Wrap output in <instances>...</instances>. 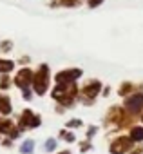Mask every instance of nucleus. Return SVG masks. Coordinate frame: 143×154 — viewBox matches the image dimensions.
<instances>
[{
  "label": "nucleus",
  "mask_w": 143,
  "mask_h": 154,
  "mask_svg": "<svg viewBox=\"0 0 143 154\" xmlns=\"http://www.w3.org/2000/svg\"><path fill=\"white\" fill-rule=\"evenodd\" d=\"M49 82H51L49 65H47V63H42V65L36 69L35 76H33V89H35V93H36L38 96L45 94L47 89H49Z\"/></svg>",
  "instance_id": "nucleus-1"
},
{
  "label": "nucleus",
  "mask_w": 143,
  "mask_h": 154,
  "mask_svg": "<svg viewBox=\"0 0 143 154\" xmlns=\"http://www.w3.org/2000/svg\"><path fill=\"white\" fill-rule=\"evenodd\" d=\"M76 91L78 89H76L75 82L73 84H56V87L53 91V98L62 102L63 105H69L71 102H73V98L76 96Z\"/></svg>",
  "instance_id": "nucleus-2"
},
{
  "label": "nucleus",
  "mask_w": 143,
  "mask_h": 154,
  "mask_svg": "<svg viewBox=\"0 0 143 154\" xmlns=\"http://www.w3.org/2000/svg\"><path fill=\"white\" fill-rule=\"evenodd\" d=\"M33 76H35V72H33L29 67H22V69L17 72V76L13 78V82H15L17 87H20V89L24 91V89H29V87L33 85Z\"/></svg>",
  "instance_id": "nucleus-3"
},
{
  "label": "nucleus",
  "mask_w": 143,
  "mask_h": 154,
  "mask_svg": "<svg viewBox=\"0 0 143 154\" xmlns=\"http://www.w3.org/2000/svg\"><path fill=\"white\" fill-rule=\"evenodd\" d=\"M82 76V71L80 69H63L60 72H56L54 80L56 84H73L75 80H78Z\"/></svg>",
  "instance_id": "nucleus-4"
},
{
  "label": "nucleus",
  "mask_w": 143,
  "mask_h": 154,
  "mask_svg": "<svg viewBox=\"0 0 143 154\" xmlns=\"http://www.w3.org/2000/svg\"><path fill=\"white\" fill-rule=\"evenodd\" d=\"M40 125V116L35 114L33 111L26 109L20 116V129H33V127H38Z\"/></svg>",
  "instance_id": "nucleus-5"
},
{
  "label": "nucleus",
  "mask_w": 143,
  "mask_h": 154,
  "mask_svg": "<svg viewBox=\"0 0 143 154\" xmlns=\"http://www.w3.org/2000/svg\"><path fill=\"white\" fill-rule=\"evenodd\" d=\"M129 147H130V138L121 136V138H118V140L111 145V152H112V154H123V152L129 150Z\"/></svg>",
  "instance_id": "nucleus-6"
},
{
  "label": "nucleus",
  "mask_w": 143,
  "mask_h": 154,
  "mask_svg": "<svg viewBox=\"0 0 143 154\" xmlns=\"http://www.w3.org/2000/svg\"><path fill=\"white\" fill-rule=\"evenodd\" d=\"M100 82L98 80H89L85 85H84V89H82V94L85 96V98H94V96H98V93H100Z\"/></svg>",
  "instance_id": "nucleus-7"
},
{
  "label": "nucleus",
  "mask_w": 143,
  "mask_h": 154,
  "mask_svg": "<svg viewBox=\"0 0 143 154\" xmlns=\"http://www.w3.org/2000/svg\"><path fill=\"white\" fill-rule=\"evenodd\" d=\"M125 107L130 111V112H138L143 109V94H134L130 98L125 100Z\"/></svg>",
  "instance_id": "nucleus-8"
},
{
  "label": "nucleus",
  "mask_w": 143,
  "mask_h": 154,
  "mask_svg": "<svg viewBox=\"0 0 143 154\" xmlns=\"http://www.w3.org/2000/svg\"><path fill=\"white\" fill-rule=\"evenodd\" d=\"M84 4V0H51L49 6L51 8H78Z\"/></svg>",
  "instance_id": "nucleus-9"
},
{
  "label": "nucleus",
  "mask_w": 143,
  "mask_h": 154,
  "mask_svg": "<svg viewBox=\"0 0 143 154\" xmlns=\"http://www.w3.org/2000/svg\"><path fill=\"white\" fill-rule=\"evenodd\" d=\"M11 111H13V107H11V100H9V96L4 94V93H0V114L8 116Z\"/></svg>",
  "instance_id": "nucleus-10"
},
{
  "label": "nucleus",
  "mask_w": 143,
  "mask_h": 154,
  "mask_svg": "<svg viewBox=\"0 0 143 154\" xmlns=\"http://www.w3.org/2000/svg\"><path fill=\"white\" fill-rule=\"evenodd\" d=\"M15 69V62L9 58H0V74H9Z\"/></svg>",
  "instance_id": "nucleus-11"
},
{
  "label": "nucleus",
  "mask_w": 143,
  "mask_h": 154,
  "mask_svg": "<svg viewBox=\"0 0 143 154\" xmlns=\"http://www.w3.org/2000/svg\"><path fill=\"white\" fill-rule=\"evenodd\" d=\"M33 150H35V141L33 140H26L20 145V152L22 154H33Z\"/></svg>",
  "instance_id": "nucleus-12"
},
{
  "label": "nucleus",
  "mask_w": 143,
  "mask_h": 154,
  "mask_svg": "<svg viewBox=\"0 0 143 154\" xmlns=\"http://www.w3.org/2000/svg\"><path fill=\"white\" fill-rule=\"evenodd\" d=\"M13 51V42L11 40H0V53H11Z\"/></svg>",
  "instance_id": "nucleus-13"
},
{
  "label": "nucleus",
  "mask_w": 143,
  "mask_h": 154,
  "mask_svg": "<svg viewBox=\"0 0 143 154\" xmlns=\"http://www.w3.org/2000/svg\"><path fill=\"white\" fill-rule=\"evenodd\" d=\"M130 140H143V127H134L130 131Z\"/></svg>",
  "instance_id": "nucleus-14"
},
{
  "label": "nucleus",
  "mask_w": 143,
  "mask_h": 154,
  "mask_svg": "<svg viewBox=\"0 0 143 154\" xmlns=\"http://www.w3.org/2000/svg\"><path fill=\"white\" fill-rule=\"evenodd\" d=\"M9 85H11V78H9L8 74H2V76H0V89L6 91Z\"/></svg>",
  "instance_id": "nucleus-15"
},
{
  "label": "nucleus",
  "mask_w": 143,
  "mask_h": 154,
  "mask_svg": "<svg viewBox=\"0 0 143 154\" xmlns=\"http://www.w3.org/2000/svg\"><path fill=\"white\" fill-rule=\"evenodd\" d=\"M54 149H56V140H54V138H49V140L45 141V150H47V152H53Z\"/></svg>",
  "instance_id": "nucleus-16"
},
{
  "label": "nucleus",
  "mask_w": 143,
  "mask_h": 154,
  "mask_svg": "<svg viewBox=\"0 0 143 154\" xmlns=\"http://www.w3.org/2000/svg\"><path fill=\"white\" fill-rule=\"evenodd\" d=\"M102 4H103V0H87V6L89 8H98Z\"/></svg>",
  "instance_id": "nucleus-17"
},
{
  "label": "nucleus",
  "mask_w": 143,
  "mask_h": 154,
  "mask_svg": "<svg viewBox=\"0 0 143 154\" xmlns=\"http://www.w3.org/2000/svg\"><path fill=\"white\" fill-rule=\"evenodd\" d=\"M22 96H24V100H27V102H29V100L33 98V94H31V89H24V91H22Z\"/></svg>",
  "instance_id": "nucleus-18"
},
{
  "label": "nucleus",
  "mask_w": 143,
  "mask_h": 154,
  "mask_svg": "<svg viewBox=\"0 0 143 154\" xmlns=\"http://www.w3.org/2000/svg\"><path fill=\"white\" fill-rule=\"evenodd\" d=\"M29 62H31L29 56H20V58H18V63H20V65H27Z\"/></svg>",
  "instance_id": "nucleus-19"
},
{
  "label": "nucleus",
  "mask_w": 143,
  "mask_h": 154,
  "mask_svg": "<svg viewBox=\"0 0 143 154\" xmlns=\"http://www.w3.org/2000/svg\"><path fill=\"white\" fill-rule=\"evenodd\" d=\"M62 134H63V138H65L67 141H75V136H73V134H71V132H65V131H63Z\"/></svg>",
  "instance_id": "nucleus-20"
},
{
  "label": "nucleus",
  "mask_w": 143,
  "mask_h": 154,
  "mask_svg": "<svg viewBox=\"0 0 143 154\" xmlns=\"http://www.w3.org/2000/svg\"><path fill=\"white\" fill-rule=\"evenodd\" d=\"M80 125H82L80 120H73V122H69V123H67V127H80Z\"/></svg>",
  "instance_id": "nucleus-21"
},
{
  "label": "nucleus",
  "mask_w": 143,
  "mask_h": 154,
  "mask_svg": "<svg viewBox=\"0 0 143 154\" xmlns=\"http://www.w3.org/2000/svg\"><path fill=\"white\" fill-rule=\"evenodd\" d=\"M58 154H71L69 150H63V152H58Z\"/></svg>",
  "instance_id": "nucleus-22"
}]
</instances>
